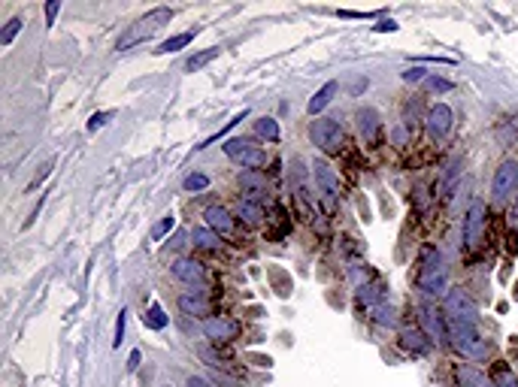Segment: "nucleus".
Instances as JSON below:
<instances>
[{
    "label": "nucleus",
    "instance_id": "obj_18",
    "mask_svg": "<svg viewBox=\"0 0 518 387\" xmlns=\"http://www.w3.org/2000/svg\"><path fill=\"white\" fill-rule=\"evenodd\" d=\"M400 345L407 348V351H412V354H424L427 348H431V339H427V333L415 330V327H407L400 333Z\"/></svg>",
    "mask_w": 518,
    "mask_h": 387
},
{
    "label": "nucleus",
    "instance_id": "obj_41",
    "mask_svg": "<svg viewBox=\"0 0 518 387\" xmlns=\"http://www.w3.org/2000/svg\"><path fill=\"white\" fill-rule=\"evenodd\" d=\"M400 24L397 21H391V19H385V21H379V24H373V31L376 34H385V31H397Z\"/></svg>",
    "mask_w": 518,
    "mask_h": 387
},
{
    "label": "nucleus",
    "instance_id": "obj_40",
    "mask_svg": "<svg viewBox=\"0 0 518 387\" xmlns=\"http://www.w3.org/2000/svg\"><path fill=\"white\" fill-rule=\"evenodd\" d=\"M58 9H61V4H58V0H52V4H46V24H49V28H52V24H55Z\"/></svg>",
    "mask_w": 518,
    "mask_h": 387
},
{
    "label": "nucleus",
    "instance_id": "obj_39",
    "mask_svg": "<svg viewBox=\"0 0 518 387\" xmlns=\"http://www.w3.org/2000/svg\"><path fill=\"white\" fill-rule=\"evenodd\" d=\"M497 139H500V146H512L515 139H518V127H512V131H507V127H500V131H497Z\"/></svg>",
    "mask_w": 518,
    "mask_h": 387
},
{
    "label": "nucleus",
    "instance_id": "obj_26",
    "mask_svg": "<svg viewBox=\"0 0 518 387\" xmlns=\"http://www.w3.org/2000/svg\"><path fill=\"white\" fill-rule=\"evenodd\" d=\"M255 134L276 143V139H279V124H276V119H270V115H261V119H255Z\"/></svg>",
    "mask_w": 518,
    "mask_h": 387
},
{
    "label": "nucleus",
    "instance_id": "obj_24",
    "mask_svg": "<svg viewBox=\"0 0 518 387\" xmlns=\"http://www.w3.org/2000/svg\"><path fill=\"white\" fill-rule=\"evenodd\" d=\"M454 376H458L461 387H488V384H491V381L482 376V372L473 369V366H458V369H454Z\"/></svg>",
    "mask_w": 518,
    "mask_h": 387
},
{
    "label": "nucleus",
    "instance_id": "obj_30",
    "mask_svg": "<svg viewBox=\"0 0 518 387\" xmlns=\"http://www.w3.org/2000/svg\"><path fill=\"white\" fill-rule=\"evenodd\" d=\"M209 188V176L206 173H191L185 179V191H206Z\"/></svg>",
    "mask_w": 518,
    "mask_h": 387
},
{
    "label": "nucleus",
    "instance_id": "obj_9",
    "mask_svg": "<svg viewBox=\"0 0 518 387\" xmlns=\"http://www.w3.org/2000/svg\"><path fill=\"white\" fill-rule=\"evenodd\" d=\"M446 315L452 321H470V324H476L479 308L461 288H452V291H446Z\"/></svg>",
    "mask_w": 518,
    "mask_h": 387
},
{
    "label": "nucleus",
    "instance_id": "obj_3",
    "mask_svg": "<svg viewBox=\"0 0 518 387\" xmlns=\"http://www.w3.org/2000/svg\"><path fill=\"white\" fill-rule=\"evenodd\" d=\"M170 21H173V9H167V6H158V9L146 12V16L136 21V28H131V31L119 40V49H131L134 43H143L146 36H151L158 28H164V24H170Z\"/></svg>",
    "mask_w": 518,
    "mask_h": 387
},
{
    "label": "nucleus",
    "instance_id": "obj_15",
    "mask_svg": "<svg viewBox=\"0 0 518 387\" xmlns=\"http://www.w3.org/2000/svg\"><path fill=\"white\" fill-rule=\"evenodd\" d=\"M179 308H182V315L204 318V321L209 315V303H206L204 291H185V293H179Z\"/></svg>",
    "mask_w": 518,
    "mask_h": 387
},
{
    "label": "nucleus",
    "instance_id": "obj_36",
    "mask_svg": "<svg viewBox=\"0 0 518 387\" xmlns=\"http://www.w3.org/2000/svg\"><path fill=\"white\" fill-rule=\"evenodd\" d=\"M400 76H403V82H424L427 79V70H422V67H407Z\"/></svg>",
    "mask_w": 518,
    "mask_h": 387
},
{
    "label": "nucleus",
    "instance_id": "obj_6",
    "mask_svg": "<svg viewBox=\"0 0 518 387\" xmlns=\"http://www.w3.org/2000/svg\"><path fill=\"white\" fill-rule=\"evenodd\" d=\"M485 224H488V209L482 200H473L470 209H467V218H464V242L467 248H479L485 239Z\"/></svg>",
    "mask_w": 518,
    "mask_h": 387
},
{
    "label": "nucleus",
    "instance_id": "obj_22",
    "mask_svg": "<svg viewBox=\"0 0 518 387\" xmlns=\"http://www.w3.org/2000/svg\"><path fill=\"white\" fill-rule=\"evenodd\" d=\"M221 55V49L219 46H212V49H204V51H197V55H191L185 61V73H197V70H204L209 61H216Z\"/></svg>",
    "mask_w": 518,
    "mask_h": 387
},
{
    "label": "nucleus",
    "instance_id": "obj_5",
    "mask_svg": "<svg viewBox=\"0 0 518 387\" xmlns=\"http://www.w3.org/2000/svg\"><path fill=\"white\" fill-rule=\"evenodd\" d=\"M224 154L234 164L243 166V170H258V166L267 164V154H264L258 146H251L249 139H227V143H224Z\"/></svg>",
    "mask_w": 518,
    "mask_h": 387
},
{
    "label": "nucleus",
    "instance_id": "obj_11",
    "mask_svg": "<svg viewBox=\"0 0 518 387\" xmlns=\"http://www.w3.org/2000/svg\"><path fill=\"white\" fill-rule=\"evenodd\" d=\"M236 185H239V191L246 194L249 203L261 206V200L267 197V179H264L258 170H243V173H239V179H236Z\"/></svg>",
    "mask_w": 518,
    "mask_h": 387
},
{
    "label": "nucleus",
    "instance_id": "obj_19",
    "mask_svg": "<svg viewBox=\"0 0 518 387\" xmlns=\"http://www.w3.org/2000/svg\"><path fill=\"white\" fill-rule=\"evenodd\" d=\"M337 91H339V82H324L319 91H315L312 97H309V103H307V109H309V115H315V112H322L327 103H331L334 97H337Z\"/></svg>",
    "mask_w": 518,
    "mask_h": 387
},
{
    "label": "nucleus",
    "instance_id": "obj_20",
    "mask_svg": "<svg viewBox=\"0 0 518 387\" xmlns=\"http://www.w3.org/2000/svg\"><path fill=\"white\" fill-rule=\"evenodd\" d=\"M200 31L194 28V31H185V34H176V36H170V40H164L158 49H155V55H173V51H179V49H185L188 43L194 40Z\"/></svg>",
    "mask_w": 518,
    "mask_h": 387
},
{
    "label": "nucleus",
    "instance_id": "obj_1",
    "mask_svg": "<svg viewBox=\"0 0 518 387\" xmlns=\"http://www.w3.org/2000/svg\"><path fill=\"white\" fill-rule=\"evenodd\" d=\"M446 333H449L452 348L461 357H470V360H485L488 357V342L482 339V333H479L476 324H470V321H452L449 318Z\"/></svg>",
    "mask_w": 518,
    "mask_h": 387
},
{
    "label": "nucleus",
    "instance_id": "obj_29",
    "mask_svg": "<svg viewBox=\"0 0 518 387\" xmlns=\"http://www.w3.org/2000/svg\"><path fill=\"white\" fill-rule=\"evenodd\" d=\"M173 227H176V218H173V212H170V215H164V218H161V221H158L155 227H151V239H164V236H167Z\"/></svg>",
    "mask_w": 518,
    "mask_h": 387
},
{
    "label": "nucleus",
    "instance_id": "obj_45",
    "mask_svg": "<svg viewBox=\"0 0 518 387\" xmlns=\"http://www.w3.org/2000/svg\"><path fill=\"white\" fill-rule=\"evenodd\" d=\"M488 387H494V381H491V384H488Z\"/></svg>",
    "mask_w": 518,
    "mask_h": 387
},
{
    "label": "nucleus",
    "instance_id": "obj_13",
    "mask_svg": "<svg viewBox=\"0 0 518 387\" xmlns=\"http://www.w3.org/2000/svg\"><path fill=\"white\" fill-rule=\"evenodd\" d=\"M236 333H239V327L234 321H224V318H206L204 321V336L212 342H231V339H236Z\"/></svg>",
    "mask_w": 518,
    "mask_h": 387
},
{
    "label": "nucleus",
    "instance_id": "obj_32",
    "mask_svg": "<svg viewBox=\"0 0 518 387\" xmlns=\"http://www.w3.org/2000/svg\"><path fill=\"white\" fill-rule=\"evenodd\" d=\"M124 327H128V308H121L119 318H116V339H112V348H121L124 339Z\"/></svg>",
    "mask_w": 518,
    "mask_h": 387
},
{
    "label": "nucleus",
    "instance_id": "obj_34",
    "mask_svg": "<svg viewBox=\"0 0 518 387\" xmlns=\"http://www.w3.org/2000/svg\"><path fill=\"white\" fill-rule=\"evenodd\" d=\"M373 315H376V324H394V312H391V308H385L382 303L379 306H373Z\"/></svg>",
    "mask_w": 518,
    "mask_h": 387
},
{
    "label": "nucleus",
    "instance_id": "obj_33",
    "mask_svg": "<svg viewBox=\"0 0 518 387\" xmlns=\"http://www.w3.org/2000/svg\"><path fill=\"white\" fill-rule=\"evenodd\" d=\"M52 166H55V158H49V161H43L40 166H36V176L31 179V185H28V188L34 191V188H36V185H40V182H43V179L49 176V173H52Z\"/></svg>",
    "mask_w": 518,
    "mask_h": 387
},
{
    "label": "nucleus",
    "instance_id": "obj_43",
    "mask_svg": "<svg viewBox=\"0 0 518 387\" xmlns=\"http://www.w3.org/2000/svg\"><path fill=\"white\" fill-rule=\"evenodd\" d=\"M507 224H509L512 230H518V200L512 203V209H509V218H507Z\"/></svg>",
    "mask_w": 518,
    "mask_h": 387
},
{
    "label": "nucleus",
    "instance_id": "obj_28",
    "mask_svg": "<svg viewBox=\"0 0 518 387\" xmlns=\"http://www.w3.org/2000/svg\"><path fill=\"white\" fill-rule=\"evenodd\" d=\"M21 28H24V21H21V19H9V21H6V28L0 31V46H9L12 40H16V34H19Z\"/></svg>",
    "mask_w": 518,
    "mask_h": 387
},
{
    "label": "nucleus",
    "instance_id": "obj_44",
    "mask_svg": "<svg viewBox=\"0 0 518 387\" xmlns=\"http://www.w3.org/2000/svg\"><path fill=\"white\" fill-rule=\"evenodd\" d=\"M140 360H143L140 351H131V357H128V372H134L136 366H140Z\"/></svg>",
    "mask_w": 518,
    "mask_h": 387
},
{
    "label": "nucleus",
    "instance_id": "obj_31",
    "mask_svg": "<svg viewBox=\"0 0 518 387\" xmlns=\"http://www.w3.org/2000/svg\"><path fill=\"white\" fill-rule=\"evenodd\" d=\"M243 119H246V112H239V115H234V119H231V121H227V124L221 127V131H219L216 136H209V139H204V143H200L197 149H206V146H212V143H216V139H219V136H224L227 131H231V127H236V124H239V121H243Z\"/></svg>",
    "mask_w": 518,
    "mask_h": 387
},
{
    "label": "nucleus",
    "instance_id": "obj_35",
    "mask_svg": "<svg viewBox=\"0 0 518 387\" xmlns=\"http://www.w3.org/2000/svg\"><path fill=\"white\" fill-rule=\"evenodd\" d=\"M458 173H461V164H458V161H452V164H449V173H446V185H443V191H446V194H452L454 182H458Z\"/></svg>",
    "mask_w": 518,
    "mask_h": 387
},
{
    "label": "nucleus",
    "instance_id": "obj_37",
    "mask_svg": "<svg viewBox=\"0 0 518 387\" xmlns=\"http://www.w3.org/2000/svg\"><path fill=\"white\" fill-rule=\"evenodd\" d=\"M109 119H112V112H94V115H91V121H88V131H91V134H94V131H100V127H104Z\"/></svg>",
    "mask_w": 518,
    "mask_h": 387
},
{
    "label": "nucleus",
    "instance_id": "obj_16",
    "mask_svg": "<svg viewBox=\"0 0 518 387\" xmlns=\"http://www.w3.org/2000/svg\"><path fill=\"white\" fill-rule=\"evenodd\" d=\"M355 119H358V134H361V139L373 146L376 136H379V127H382V124H379V112L370 109V106H364V109H358Z\"/></svg>",
    "mask_w": 518,
    "mask_h": 387
},
{
    "label": "nucleus",
    "instance_id": "obj_21",
    "mask_svg": "<svg viewBox=\"0 0 518 387\" xmlns=\"http://www.w3.org/2000/svg\"><path fill=\"white\" fill-rule=\"evenodd\" d=\"M236 218L239 221H246L249 227H258L264 221V209L258 203H249V200H239L236 203Z\"/></svg>",
    "mask_w": 518,
    "mask_h": 387
},
{
    "label": "nucleus",
    "instance_id": "obj_8",
    "mask_svg": "<svg viewBox=\"0 0 518 387\" xmlns=\"http://www.w3.org/2000/svg\"><path fill=\"white\" fill-rule=\"evenodd\" d=\"M312 176H315V185H319V194L324 197V206H327V209H334V203L339 200V179L331 170V164H327V161H315L312 164Z\"/></svg>",
    "mask_w": 518,
    "mask_h": 387
},
{
    "label": "nucleus",
    "instance_id": "obj_27",
    "mask_svg": "<svg viewBox=\"0 0 518 387\" xmlns=\"http://www.w3.org/2000/svg\"><path fill=\"white\" fill-rule=\"evenodd\" d=\"M422 85H424V91H431V94H446V91H452V88H454V82L443 79V76H427Z\"/></svg>",
    "mask_w": 518,
    "mask_h": 387
},
{
    "label": "nucleus",
    "instance_id": "obj_38",
    "mask_svg": "<svg viewBox=\"0 0 518 387\" xmlns=\"http://www.w3.org/2000/svg\"><path fill=\"white\" fill-rule=\"evenodd\" d=\"M494 387H518V378L512 376V372L503 369V372H497V376H494Z\"/></svg>",
    "mask_w": 518,
    "mask_h": 387
},
{
    "label": "nucleus",
    "instance_id": "obj_12",
    "mask_svg": "<svg viewBox=\"0 0 518 387\" xmlns=\"http://www.w3.org/2000/svg\"><path fill=\"white\" fill-rule=\"evenodd\" d=\"M170 273H173V278L185 281V285H200V281H204V276H206L204 273V263L194 261V257H179V261H173Z\"/></svg>",
    "mask_w": 518,
    "mask_h": 387
},
{
    "label": "nucleus",
    "instance_id": "obj_2",
    "mask_svg": "<svg viewBox=\"0 0 518 387\" xmlns=\"http://www.w3.org/2000/svg\"><path fill=\"white\" fill-rule=\"evenodd\" d=\"M422 293L427 296H437L446 291V263H443V254L437 248H427L422 254V266H419V278H415Z\"/></svg>",
    "mask_w": 518,
    "mask_h": 387
},
{
    "label": "nucleus",
    "instance_id": "obj_42",
    "mask_svg": "<svg viewBox=\"0 0 518 387\" xmlns=\"http://www.w3.org/2000/svg\"><path fill=\"white\" fill-rule=\"evenodd\" d=\"M185 387H216V384H212V381H206V378H200V376H191V378H188V384H185Z\"/></svg>",
    "mask_w": 518,
    "mask_h": 387
},
{
    "label": "nucleus",
    "instance_id": "obj_10",
    "mask_svg": "<svg viewBox=\"0 0 518 387\" xmlns=\"http://www.w3.org/2000/svg\"><path fill=\"white\" fill-rule=\"evenodd\" d=\"M452 121H454L452 106H446V103H434L424 115V131H427L431 139H443L452 131Z\"/></svg>",
    "mask_w": 518,
    "mask_h": 387
},
{
    "label": "nucleus",
    "instance_id": "obj_4",
    "mask_svg": "<svg viewBox=\"0 0 518 387\" xmlns=\"http://www.w3.org/2000/svg\"><path fill=\"white\" fill-rule=\"evenodd\" d=\"M309 136L324 154H339L346 134H343V127H339V121H334V119H315L309 127Z\"/></svg>",
    "mask_w": 518,
    "mask_h": 387
},
{
    "label": "nucleus",
    "instance_id": "obj_7",
    "mask_svg": "<svg viewBox=\"0 0 518 387\" xmlns=\"http://www.w3.org/2000/svg\"><path fill=\"white\" fill-rule=\"evenodd\" d=\"M518 191V161H503L491 182V197L494 203H507L512 194Z\"/></svg>",
    "mask_w": 518,
    "mask_h": 387
},
{
    "label": "nucleus",
    "instance_id": "obj_14",
    "mask_svg": "<svg viewBox=\"0 0 518 387\" xmlns=\"http://www.w3.org/2000/svg\"><path fill=\"white\" fill-rule=\"evenodd\" d=\"M422 327H424V333H427V339L431 342H443V339H449V333H446V321L439 318V312L437 308H431V306H424L422 308Z\"/></svg>",
    "mask_w": 518,
    "mask_h": 387
},
{
    "label": "nucleus",
    "instance_id": "obj_23",
    "mask_svg": "<svg viewBox=\"0 0 518 387\" xmlns=\"http://www.w3.org/2000/svg\"><path fill=\"white\" fill-rule=\"evenodd\" d=\"M191 239H194L197 248H206V251L221 248V236L216 233V230H209V227H197L194 233H191Z\"/></svg>",
    "mask_w": 518,
    "mask_h": 387
},
{
    "label": "nucleus",
    "instance_id": "obj_17",
    "mask_svg": "<svg viewBox=\"0 0 518 387\" xmlns=\"http://www.w3.org/2000/svg\"><path fill=\"white\" fill-rule=\"evenodd\" d=\"M204 218H206V227L216 230L219 236L221 233H231V230H234V215L227 212L224 206H209V209L204 212Z\"/></svg>",
    "mask_w": 518,
    "mask_h": 387
},
{
    "label": "nucleus",
    "instance_id": "obj_25",
    "mask_svg": "<svg viewBox=\"0 0 518 387\" xmlns=\"http://www.w3.org/2000/svg\"><path fill=\"white\" fill-rule=\"evenodd\" d=\"M143 324L149 327V330H164L170 324V318L164 315V308L158 306V303H151L149 308H146V315H143Z\"/></svg>",
    "mask_w": 518,
    "mask_h": 387
}]
</instances>
